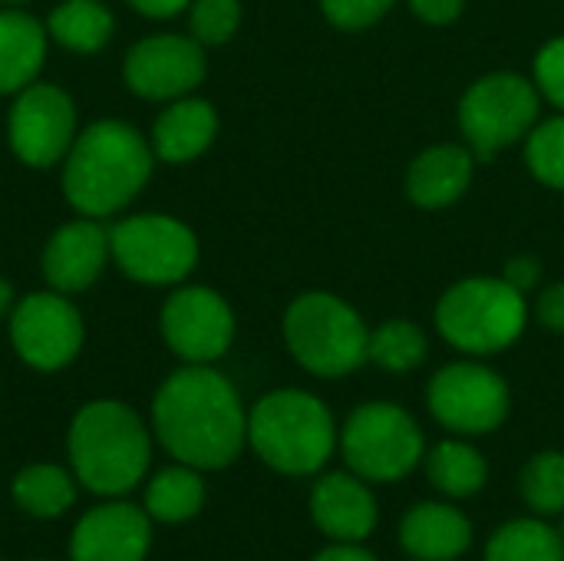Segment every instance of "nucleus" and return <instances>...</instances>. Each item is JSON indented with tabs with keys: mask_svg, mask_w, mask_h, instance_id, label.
<instances>
[{
	"mask_svg": "<svg viewBox=\"0 0 564 561\" xmlns=\"http://www.w3.org/2000/svg\"><path fill=\"white\" fill-rule=\"evenodd\" d=\"M155 443L202 473L228 470L248 446V410L238 387L215 364H182L172 370L149 410Z\"/></svg>",
	"mask_w": 564,
	"mask_h": 561,
	"instance_id": "f257e3e1",
	"label": "nucleus"
},
{
	"mask_svg": "<svg viewBox=\"0 0 564 561\" xmlns=\"http://www.w3.org/2000/svg\"><path fill=\"white\" fill-rule=\"evenodd\" d=\"M149 136L122 119H96L79 129L59 162V188L76 215L109 222L122 215L155 172Z\"/></svg>",
	"mask_w": 564,
	"mask_h": 561,
	"instance_id": "f03ea898",
	"label": "nucleus"
},
{
	"mask_svg": "<svg viewBox=\"0 0 564 561\" xmlns=\"http://www.w3.org/2000/svg\"><path fill=\"white\" fill-rule=\"evenodd\" d=\"M152 427L122 400H89L66 427V466L96 499H122L149 479Z\"/></svg>",
	"mask_w": 564,
	"mask_h": 561,
	"instance_id": "7ed1b4c3",
	"label": "nucleus"
},
{
	"mask_svg": "<svg viewBox=\"0 0 564 561\" xmlns=\"http://www.w3.org/2000/svg\"><path fill=\"white\" fill-rule=\"evenodd\" d=\"M337 440L340 427L330 407L311 390L281 387L248 410V446L278 476L304 479L324 473Z\"/></svg>",
	"mask_w": 564,
	"mask_h": 561,
	"instance_id": "20e7f679",
	"label": "nucleus"
},
{
	"mask_svg": "<svg viewBox=\"0 0 564 561\" xmlns=\"http://www.w3.org/2000/svg\"><path fill=\"white\" fill-rule=\"evenodd\" d=\"M529 294L499 278H463L436 301V331L463 357H492L519 344L529 327Z\"/></svg>",
	"mask_w": 564,
	"mask_h": 561,
	"instance_id": "39448f33",
	"label": "nucleus"
},
{
	"mask_svg": "<svg viewBox=\"0 0 564 561\" xmlns=\"http://www.w3.org/2000/svg\"><path fill=\"white\" fill-rule=\"evenodd\" d=\"M284 347L301 370L321 380H344L367 364L370 327L360 311L330 291L297 294L281 321Z\"/></svg>",
	"mask_w": 564,
	"mask_h": 561,
	"instance_id": "423d86ee",
	"label": "nucleus"
},
{
	"mask_svg": "<svg viewBox=\"0 0 564 561\" xmlns=\"http://www.w3.org/2000/svg\"><path fill=\"white\" fill-rule=\"evenodd\" d=\"M337 450L350 473L367 483H400L423 466L426 433L410 410L390 400H370L350 410Z\"/></svg>",
	"mask_w": 564,
	"mask_h": 561,
	"instance_id": "0eeeda50",
	"label": "nucleus"
},
{
	"mask_svg": "<svg viewBox=\"0 0 564 561\" xmlns=\"http://www.w3.org/2000/svg\"><path fill=\"white\" fill-rule=\"evenodd\" d=\"M109 258L122 278L145 288H178L198 268V235L175 215L142 212L109 225Z\"/></svg>",
	"mask_w": 564,
	"mask_h": 561,
	"instance_id": "6e6552de",
	"label": "nucleus"
},
{
	"mask_svg": "<svg viewBox=\"0 0 564 561\" xmlns=\"http://www.w3.org/2000/svg\"><path fill=\"white\" fill-rule=\"evenodd\" d=\"M459 129L479 162L496 159L502 149L525 142L542 119V96L532 76L522 73H486L459 99Z\"/></svg>",
	"mask_w": 564,
	"mask_h": 561,
	"instance_id": "1a4fd4ad",
	"label": "nucleus"
},
{
	"mask_svg": "<svg viewBox=\"0 0 564 561\" xmlns=\"http://www.w3.org/2000/svg\"><path fill=\"white\" fill-rule=\"evenodd\" d=\"M426 410L453 436H486L509 420L512 390L496 367L482 364V357H466L430 377Z\"/></svg>",
	"mask_w": 564,
	"mask_h": 561,
	"instance_id": "9d476101",
	"label": "nucleus"
},
{
	"mask_svg": "<svg viewBox=\"0 0 564 561\" xmlns=\"http://www.w3.org/2000/svg\"><path fill=\"white\" fill-rule=\"evenodd\" d=\"M7 337L13 354L36 374L66 370L86 341V324L69 294L53 288L30 291L7 317Z\"/></svg>",
	"mask_w": 564,
	"mask_h": 561,
	"instance_id": "9b49d317",
	"label": "nucleus"
},
{
	"mask_svg": "<svg viewBox=\"0 0 564 561\" xmlns=\"http://www.w3.org/2000/svg\"><path fill=\"white\" fill-rule=\"evenodd\" d=\"M79 136V109L73 96L46 79L20 89L7 112V142L26 169H53L66 159Z\"/></svg>",
	"mask_w": 564,
	"mask_h": 561,
	"instance_id": "f8f14e48",
	"label": "nucleus"
},
{
	"mask_svg": "<svg viewBox=\"0 0 564 561\" xmlns=\"http://www.w3.org/2000/svg\"><path fill=\"white\" fill-rule=\"evenodd\" d=\"M159 334L182 364H218L235 344L238 321L215 288L178 284L162 301Z\"/></svg>",
	"mask_w": 564,
	"mask_h": 561,
	"instance_id": "ddd939ff",
	"label": "nucleus"
},
{
	"mask_svg": "<svg viewBox=\"0 0 564 561\" xmlns=\"http://www.w3.org/2000/svg\"><path fill=\"white\" fill-rule=\"evenodd\" d=\"M208 76L205 46L192 33H149L135 40L122 60V83L145 103H172L192 96Z\"/></svg>",
	"mask_w": 564,
	"mask_h": 561,
	"instance_id": "4468645a",
	"label": "nucleus"
},
{
	"mask_svg": "<svg viewBox=\"0 0 564 561\" xmlns=\"http://www.w3.org/2000/svg\"><path fill=\"white\" fill-rule=\"evenodd\" d=\"M155 522L142 506L102 499L83 513L69 532V561H145L152 552Z\"/></svg>",
	"mask_w": 564,
	"mask_h": 561,
	"instance_id": "2eb2a0df",
	"label": "nucleus"
},
{
	"mask_svg": "<svg viewBox=\"0 0 564 561\" xmlns=\"http://www.w3.org/2000/svg\"><path fill=\"white\" fill-rule=\"evenodd\" d=\"M109 261V225L99 218L76 215L46 238L40 255V274L46 288L73 298L89 291Z\"/></svg>",
	"mask_w": 564,
	"mask_h": 561,
	"instance_id": "dca6fc26",
	"label": "nucleus"
},
{
	"mask_svg": "<svg viewBox=\"0 0 564 561\" xmlns=\"http://www.w3.org/2000/svg\"><path fill=\"white\" fill-rule=\"evenodd\" d=\"M311 519L330 542H367L380 522V503L367 479L350 470H324L307 499Z\"/></svg>",
	"mask_w": 564,
	"mask_h": 561,
	"instance_id": "f3484780",
	"label": "nucleus"
},
{
	"mask_svg": "<svg viewBox=\"0 0 564 561\" xmlns=\"http://www.w3.org/2000/svg\"><path fill=\"white\" fill-rule=\"evenodd\" d=\"M397 542L416 561H456L473 549L476 529L453 499H430L403 513Z\"/></svg>",
	"mask_w": 564,
	"mask_h": 561,
	"instance_id": "a211bd4d",
	"label": "nucleus"
},
{
	"mask_svg": "<svg viewBox=\"0 0 564 561\" xmlns=\"http://www.w3.org/2000/svg\"><path fill=\"white\" fill-rule=\"evenodd\" d=\"M218 109L202 99V96H182L165 103V109H159V116L152 119L149 129V142L159 162L165 165H188L195 159H202L215 139H218Z\"/></svg>",
	"mask_w": 564,
	"mask_h": 561,
	"instance_id": "6ab92c4d",
	"label": "nucleus"
},
{
	"mask_svg": "<svg viewBox=\"0 0 564 561\" xmlns=\"http://www.w3.org/2000/svg\"><path fill=\"white\" fill-rule=\"evenodd\" d=\"M476 155L469 145L459 142H443V145H430L423 149L410 169H406V195L413 205L426 208V212H440L456 205L476 175Z\"/></svg>",
	"mask_w": 564,
	"mask_h": 561,
	"instance_id": "aec40b11",
	"label": "nucleus"
},
{
	"mask_svg": "<svg viewBox=\"0 0 564 561\" xmlns=\"http://www.w3.org/2000/svg\"><path fill=\"white\" fill-rule=\"evenodd\" d=\"M50 53L46 23L20 7H0V96H17L40 79Z\"/></svg>",
	"mask_w": 564,
	"mask_h": 561,
	"instance_id": "412c9836",
	"label": "nucleus"
},
{
	"mask_svg": "<svg viewBox=\"0 0 564 561\" xmlns=\"http://www.w3.org/2000/svg\"><path fill=\"white\" fill-rule=\"evenodd\" d=\"M208 499L202 470H192L185 463H172L145 479L142 489V509L155 526H185L202 516Z\"/></svg>",
	"mask_w": 564,
	"mask_h": 561,
	"instance_id": "4be33fe9",
	"label": "nucleus"
},
{
	"mask_svg": "<svg viewBox=\"0 0 564 561\" xmlns=\"http://www.w3.org/2000/svg\"><path fill=\"white\" fill-rule=\"evenodd\" d=\"M423 470L430 486L453 503L479 496L489 483V460L466 436L440 440L433 450H426Z\"/></svg>",
	"mask_w": 564,
	"mask_h": 561,
	"instance_id": "5701e85b",
	"label": "nucleus"
},
{
	"mask_svg": "<svg viewBox=\"0 0 564 561\" xmlns=\"http://www.w3.org/2000/svg\"><path fill=\"white\" fill-rule=\"evenodd\" d=\"M79 496V483L69 466L59 463H30L10 479V499L13 506L40 522L63 519Z\"/></svg>",
	"mask_w": 564,
	"mask_h": 561,
	"instance_id": "b1692460",
	"label": "nucleus"
},
{
	"mask_svg": "<svg viewBox=\"0 0 564 561\" xmlns=\"http://www.w3.org/2000/svg\"><path fill=\"white\" fill-rule=\"evenodd\" d=\"M43 23L50 40L76 56L99 53L116 33V13L102 0H59Z\"/></svg>",
	"mask_w": 564,
	"mask_h": 561,
	"instance_id": "393cba45",
	"label": "nucleus"
},
{
	"mask_svg": "<svg viewBox=\"0 0 564 561\" xmlns=\"http://www.w3.org/2000/svg\"><path fill=\"white\" fill-rule=\"evenodd\" d=\"M482 561H564V532L542 516L509 519L489 536Z\"/></svg>",
	"mask_w": 564,
	"mask_h": 561,
	"instance_id": "a878e982",
	"label": "nucleus"
},
{
	"mask_svg": "<svg viewBox=\"0 0 564 561\" xmlns=\"http://www.w3.org/2000/svg\"><path fill=\"white\" fill-rule=\"evenodd\" d=\"M426 357H430V337L416 321L390 317L370 331L367 364L380 367L383 374H393V377L413 374L426 364Z\"/></svg>",
	"mask_w": 564,
	"mask_h": 561,
	"instance_id": "bb28decb",
	"label": "nucleus"
},
{
	"mask_svg": "<svg viewBox=\"0 0 564 561\" xmlns=\"http://www.w3.org/2000/svg\"><path fill=\"white\" fill-rule=\"evenodd\" d=\"M522 499L532 509V516L555 519L564 516V453L562 450H542L522 466L519 479Z\"/></svg>",
	"mask_w": 564,
	"mask_h": 561,
	"instance_id": "cd10ccee",
	"label": "nucleus"
},
{
	"mask_svg": "<svg viewBox=\"0 0 564 561\" xmlns=\"http://www.w3.org/2000/svg\"><path fill=\"white\" fill-rule=\"evenodd\" d=\"M525 165L542 185L564 192V112L539 119V126L529 132Z\"/></svg>",
	"mask_w": 564,
	"mask_h": 561,
	"instance_id": "c85d7f7f",
	"label": "nucleus"
},
{
	"mask_svg": "<svg viewBox=\"0 0 564 561\" xmlns=\"http://www.w3.org/2000/svg\"><path fill=\"white\" fill-rule=\"evenodd\" d=\"M188 13V33L208 50L225 46L235 40L241 26V0H192Z\"/></svg>",
	"mask_w": 564,
	"mask_h": 561,
	"instance_id": "c756f323",
	"label": "nucleus"
},
{
	"mask_svg": "<svg viewBox=\"0 0 564 561\" xmlns=\"http://www.w3.org/2000/svg\"><path fill=\"white\" fill-rule=\"evenodd\" d=\"M532 83L542 96V103H552L564 112V36L549 40L532 63Z\"/></svg>",
	"mask_w": 564,
	"mask_h": 561,
	"instance_id": "7c9ffc66",
	"label": "nucleus"
},
{
	"mask_svg": "<svg viewBox=\"0 0 564 561\" xmlns=\"http://www.w3.org/2000/svg\"><path fill=\"white\" fill-rule=\"evenodd\" d=\"M393 7L397 0H321V13L327 17V23L347 33L380 23Z\"/></svg>",
	"mask_w": 564,
	"mask_h": 561,
	"instance_id": "2f4dec72",
	"label": "nucleus"
},
{
	"mask_svg": "<svg viewBox=\"0 0 564 561\" xmlns=\"http://www.w3.org/2000/svg\"><path fill=\"white\" fill-rule=\"evenodd\" d=\"M406 3H410L413 17L430 26H446V23L459 20L466 10V0H406Z\"/></svg>",
	"mask_w": 564,
	"mask_h": 561,
	"instance_id": "473e14b6",
	"label": "nucleus"
},
{
	"mask_svg": "<svg viewBox=\"0 0 564 561\" xmlns=\"http://www.w3.org/2000/svg\"><path fill=\"white\" fill-rule=\"evenodd\" d=\"M535 317L542 327L555 331V334H564V281L558 284H549L539 301H535Z\"/></svg>",
	"mask_w": 564,
	"mask_h": 561,
	"instance_id": "72a5a7b5",
	"label": "nucleus"
},
{
	"mask_svg": "<svg viewBox=\"0 0 564 561\" xmlns=\"http://www.w3.org/2000/svg\"><path fill=\"white\" fill-rule=\"evenodd\" d=\"M502 278H506L516 291L532 294V291L539 288V281H542V265H539L535 258H529V255H516V258L506 261Z\"/></svg>",
	"mask_w": 564,
	"mask_h": 561,
	"instance_id": "f704fd0d",
	"label": "nucleus"
},
{
	"mask_svg": "<svg viewBox=\"0 0 564 561\" xmlns=\"http://www.w3.org/2000/svg\"><path fill=\"white\" fill-rule=\"evenodd\" d=\"M126 3L145 20H172L192 7V0H126Z\"/></svg>",
	"mask_w": 564,
	"mask_h": 561,
	"instance_id": "c9c22d12",
	"label": "nucleus"
},
{
	"mask_svg": "<svg viewBox=\"0 0 564 561\" xmlns=\"http://www.w3.org/2000/svg\"><path fill=\"white\" fill-rule=\"evenodd\" d=\"M311 561H380L370 549H364V542H334L327 549H321Z\"/></svg>",
	"mask_w": 564,
	"mask_h": 561,
	"instance_id": "e433bc0d",
	"label": "nucleus"
},
{
	"mask_svg": "<svg viewBox=\"0 0 564 561\" xmlns=\"http://www.w3.org/2000/svg\"><path fill=\"white\" fill-rule=\"evenodd\" d=\"M17 301H20V298H17V291H13V284L0 274V321L10 317V311L17 308Z\"/></svg>",
	"mask_w": 564,
	"mask_h": 561,
	"instance_id": "4c0bfd02",
	"label": "nucleus"
},
{
	"mask_svg": "<svg viewBox=\"0 0 564 561\" xmlns=\"http://www.w3.org/2000/svg\"><path fill=\"white\" fill-rule=\"evenodd\" d=\"M26 3H33V0H0V7H20V10H23Z\"/></svg>",
	"mask_w": 564,
	"mask_h": 561,
	"instance_id": "58836bf2",
	"label": "nucleus"
},
{
	"mask_svg": "<svg viewBox=\"0 0 564 561\" xmlns=\"http://www.w3.org/2000/svg\"><path fill=\"white\" fill-rule=\"evenodd\" d=\"M33 561H46V559H33Z\"/></svg>",
	"mask_w": 564,
	"mask_h": 561,
	"instance_id": "ea45409f",
	"label": "nucleus"
}]
</instances>
